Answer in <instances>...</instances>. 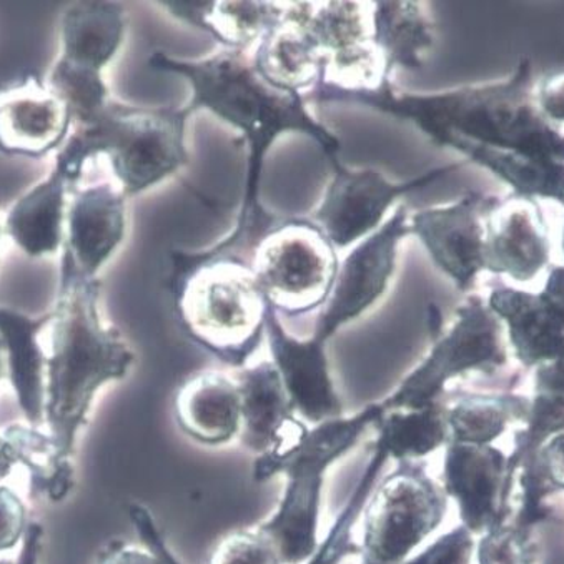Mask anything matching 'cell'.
<instances>
[{
  "label": "cell",
  "mask_w": 564,
  "mask_h": 564,
  "mask_svg": "<svg viewBox=\"0 0 564 564\" xmlns=\"http://www.w3.org/2000/svg\"><path fill=\"white\" fill-rule=\"evenodd\" d=\"M150 67L187 78L192 87L188 116L207 110L237 129L249 147L246 195L237 225L212 252L250 259L259 238L275 218L260 204V182L267 153L279 137L302 133L322 149L328 160H337L340 140L310 113L300 94L275 89L260 77L247 52L220 51L202 61H177L156 52Z\"/></svg>",
  "instance_id": "1"
},
{
  "label": "cell",
  "mask_w": 564,
  "mask_h": 564,
  "mask_svg": "<svg viewBox=\"0 0 564 564\" xmlns=\"http://www.w3.org/2000/svg\"><path fill=\"white\" fill-rule=\"evenodd\" d=\"M531 74L530 58H521L505 80L456 87L445 93H398L391 80L378 89L358 93L319 83L303 99L308 106L347 104L406 120L415 123L436 145L459 153L469 147H485L564 162V133L538 109Z\"/></svg>",
  "instance_id": "2"
},
{
  "label": "cell",
  "mask_w": 564,
  "mask_h": 564,
  "mask_svg": "<svg viewBox=\"0 0 564 564\" xmlns=\"http://www.w3.org/2000/svg\"><path fill=\"white\" fill-rule=\"evenodd\" d=\"M45 351L44 425L62 468L75 471V443L89 422L97 393L129 375L135 355L104 322L99 279H87L62 252L58 289Z\"/></svg>",
  "instance_id": "3"
},
{
  "label": "cell",
  "mask_w": 564,
  "mask_h": 564,
  "mask_svg": "<svg viewBox=\"0 0 564 564\" xmlns=\"http://www.w3.org/2000/svg\"><path fill=\"white\" fill-rule=\"evenodd\" d=\"M387 410L371 403L351 416L330 420L308 429L299 419L283 430L272 448L253 462V479L265 482L283 475L286 487L275 513L259 530L272 540L282 564L306 563L318 550L319 510L325 475L347 455Z\"/></svg>",
  "instance_id": "4"
},
{
  "label": "cell",
  "mask_w": 564,
  "mask_h": 564,
  "mask_svg": "<svg viewBox=\"0 0 564 564\" xmlns=\"http://www.w3.org/2000/svg\"><path fill=\"white\" fill-rule=\"evenodd\" d=\"M169 290L185 335L221 364L246 367L270 312L250 259L210 249L174 252Z\"/></svg>",
  "instance_id": "5"
},
{
  "label": "cell",
  "mask_w": 564,
  "mask_h": 564,
  "mask_svg": "<svg viewBox=\"0 0 564 564\" xmlns=\"http://www.w3.org/2000/svg\"><path fill=\"white\" fill-rule=\"evenodd\" d=\"M184 107H133L110 99L87 126L75 127L90 159L109 160L113 177L127 197L143 194L188 165Z\"/></svg>",
  "instance_id": "6"
},
{
  "label": "cell",
  "mask_w": 564,
  "mask_h": 564,
  "mask_svg": "<svg viewBox=\"0 0 564 564\" xmlns=\"http://www.w3.org/2000/svg\"><path fill=\"white\" fill-rule=\"evenodd\" d=\"M263 296L276 315L295 318L322 310L337 282V247L312 218H283L250 253Z\"/></svg>",
  "instance_id": "7"
},
{
  "label": "cell",
  "mask_w": 564,
  "mask_h": 564,
  "mask_svg": "<svg viewBox=\"0 0 564 564\" xmlns=\"http://www.w3.org/2000/svg\"><path fill=\"white\" fill-rule=\"evenodd\" d=\"M126 25V11L116 2H75L62 14L61 54L47 86L67 106L74 127L87 126L110 102L104 70L122 47Z\"/></svg>",
  "instance_id": "8"
},
{
  "label": "cell",
  "mask_w": 564,
  "mask_h": 564,
  "mask_svg": "<svg viewBox=\"0 0 564 564\" xmlns=\"http://www.w3.org/2000/svg\"><path fill=\"white\" fill-rule=\"evenodd\" d=\"M507 358L500 318L491 312L487 300L468 296L425 360L403 378L381 405L387 412L425 409L438 403L448 381L471 371H495L507 364Z\"/></svg>",
  "instance_id": "9"
},
{
  "label": "cell",
  "mask_w": 564,
  "mask_h": 564,
  "mask_svg": "<svg viewBox=\"0 0 564 564\" xmlns=\"http://www.w3.org/2000/svg\"><path fill=\"white\" fill-rule=\"evenodd\" d=\"M446 495L420 459H403L365 508L361 564H403L445 520Z\"/></svg>",
  "instance_id": "10"
},
{
  "label": "cell",
  "mask_w": 564,
  "mask_h": 564,
  "mask_svg": "<svg viewBox=\"0 0 564 564\" xmlns=\"http://www.w3.org/2000/svg\"><path fill=\"white\" fill-rule=\"evenodd\" d=\"M410 230V214L400 205L378 230L357 243L345 257L337 282L316 322L312 340L327 347L345 325L373 308L390 289L397 270L400 243Z\"/></svg>",
  "instance_id": "11"
},
{
  "label": "cell",
  "mask_w": 564,
  "mask_h": 564,
  "mask_svg": "<svg viewBox=\"0 0 564 564\" xmlns=\"http://www.w3.org/2000/svg\"><path fill=\"white\" fill-rule=\"evenodd\" d=\"M330 164L334 177L324 198L313 212L312 220L325 231L337 250H340L357 246L378 230L383 225L387 212L398 198L435 184L440 178L458 171L465 162L433 169L422 177L401 184L388 181L373 169L354 171L341 165L338 159L332 160Z\"/></svg>",
  "instance_id": "12"
},
{
  "label": "cell",
  "mask_w": 564,
  "mask_h": 564,
  "mask_svg": "<svg viewBox=\"0 0 564 564\" xmlns=\"http://www.w3.org/2000/svg\"><path fill=\"white\" fill-rule=\"evenodd\" d=\"M89 160L83 140L72 132L47 177L12 205L4 230L22 253L42 259L62 252L68 205Z\"/></svg>",
  "instance_id": "13"
},
{
  "label": "cell",
  "mask_w": 564,
  "mask_h": 564,
  "mask_svg": "<svg viewBox=\"0 0 564 564\" xmlns=\"http://www.w3.org/2000/svg\"><path fill=\"white\" fill-rule=\"evenodd\" d=\"M497 197L468 192L455 204L425 208L410 215V230L436 267L459 292L473 289L487 272V218Z\"/></svg>",
  "instance_id": "14"
},
{
  "label": "cell",
  "mask_w": 564,
  "mask_h": 564,
  "mask_svg": "<svg viewBox=\"0 0 564 564\" xmlns=\"http://www.w3.org/2000/svg\"><path fill=\"white\" fill-rule=\"evenodd\" d=\"M518 456L508 458L494 445H446L443 462L445 495L458 503L463 527L473 534L487 533L505 524L514 469L520 463Z\"/></svg>",
  "instance_id": "15"
},
{
  "label": "cell",
  "mask_w": 564,
  "mask_h": 564,
  "mask_svg": "<svg viewBox=\"0 0 564 564\" xmlns=\"http://www.w3.org/2000/svg\"><path fill=\"white\" fill-rule=\"evenodd\" d=\"M74 130L67 106L34 74L0 84V152L21 159L57 153Z\"/></svg>",
  "instance_id": "16"
},
{
  "label": "cell",
  "mask_w": 564,
  "mask_h": 564,
  "mask_svg": "<svg viewBox=\"0 0 564 564\" xmlns=\"http://www.w3.org/2000/svg\"><path fill=\"white\" fill-rule=\"evenodd\" d=\"M265 337L293 412L313 425L341 419L344 405L332 380L327 347L312 338L292 337L272 308L267 316Z\"/></svg>",
  "instance_id": "17"
},
{
  "label": "cell",
  "mask_w": 564,
  "mask_h": 564,
  "mask_svg": "<svg viewBox=\"0 0 564 564\" xmlns=\"http://www.w3.org/2000/svg\"><path fill=\"white\" fill-rule=\"evenodd\" d=\"M127 195L109 182L75 191L68 205L65 241L75 269L97 279L127 234Z\"/></svg>",
  "instance_id": "18"
},
{
  "label": "cell",
  "mask_w": 564,
  "mask_h": 564,
  "mask_svg": "<svg viewBox=\"0 0 564 564\" xmlns=\"http://www.w3.org/2000/svg\"><path fill=\"white\" fill-rule=\"evenodd\" d=\"M485 227L487 272L528 283L546 269L550 235L536 202L520 197L497 200L485 218Z\"/></svg>",
  "instance_id": "19"
},
{
  "label": "cell",
  "mask_w": 564,
  "mask_h": 564,
  "mask_svg": "<svg viewBox=\"0 0 564 564\" xmlns=\"http://www.w3.org/2000/svg\"><path fill=\"white\" fill-rule=\"evenodd\" d=\"M253 67L270 86L305 96L325 74V58L318 42L306 28L296 2L286 4L285 14L257 44Z\"/></svg>",
  "instance_id": "20"
},
{
  "label": "cell",
  "mask_w": 564,
  "mask_h": 564,
  "mask_svg": "<svg viewBox=\"0 0 564 564\" xmlns=\"http://www.w3.org/2000/svg\"><path fill=\"white\" fill-rule=\"evenodd\" d=\"M51 319L52 312L31 316L0 306V350L4 354L6 371L25 422L35 429L44 425L47 360L39 338Z\"/></svg>",
  "instance_id": "21"
},
{
  "label": "cell",
  "mask_w": 564,
  "mask_h": 564,
  "mask_svg": "<svg viewBox=\"0 0 564 564\" xmlns=\"http://www.w3.org/2000/svg\"><path fill=\"white\" fill-rule=\"evenodd\" d=\"M175 419L182 432L202 445L230 442L241 426L237 380L220 371H202L188 378L175 400Z\"/></svg>",
  "instance_id": "22"
},
{
  "label": "cell",
  "mask_w": 564,
  "mask_h": 564,
  "mask_svg": "<svg viewBox=\"0 0 564 564\" xmlns=\"http://www.w3.org/2000/svg\"><path fill=\"white\" fill-rule=\"evenodd\" d=\"M178 21L210 34L224 51L247 52L279 24L286 4L276 2H159Z\"/></svg>",
  "instance_id": "23"
},
{
  "label": "cell",
  "mask_w": 564,
  "mask_h": 564,
  "mask_svg": "<svg viewBox=\"0 0 564 564\" xmlns=\"http://www.w3.org/2000/svg\"><path fill=\"white\" fill-rule=\"evenodd\" d=\"M500 318L514 355L527 367L564 357V328L536 293L498 289L487 300Z\"/></svg>",
  "instance_id": "24"
},
{
  "label": "cell",
  "mask_w": 564,
  "mask_h": 564,
  "mask_svg": "<svg viewBox=\"0 0 564 564\" xmlns=\"http://www.w3.org/2000/svg\"><path fill=\"white\" fill-rule=\"evenodd\" d=\"M235 380L241 400V445L263 455L295 416L285 384L273 361L243 368Z\"/></svg>",
  "instance_id": "25"
},
{
  "label": "cell",
  "mask_w": 564,
  "mask_h": 564,
  "mask_svg": "<svg viewBox=\"0 0 564 564\" xmlns=\"http://www.w3.org/2000/svg\"><path fill=\"white\" fill-rule=\"evenodd\" d=\"M373 39L388 70L422 67L435 44V29L419 2H373Z\"/></svg>",
  "instance_id": "26"
},
{
  "label": "cell",
  "mask_w": 564,
  "mask_h": 564,
  "mask_svg": "<svg viewBox=\"0 0 564 564\" xmlns=\"http://www.w3.org/2000/svg\"><path fill=\"white\" fill-rule=\"evenodd\" d=\"M468 162L487 169L513 188L517 197L550 198L564 205V162L533 159L505 150L469 147L463 150Z\"/></svg>",
  "instance_id": "27"
},
{
  "label": "cell",
  "mask_w": 564,
  "mask_h": 564,
  "mask_svg": "<svg viewBox=\"0 0 564 564\" xmlns=\"http://www.w3.org/2000/svg\"><path fill=\"white\" fill-rule=\"evenodd\" d=\"M375 429L378 442L397 462L425 458L449 443L446 409L440 401L425 409L384 412Z\"/></svg>",
  "instance_id": "28"
},
{
  "label": "cell",
  "mask_w": 564,
  "mask_h": 564,
  "mask_svg": "<svg viewBox=\"0 0 564 564\" xmlns=\"http://www.w3.org/2000/svg\"><path fill=\"white\" fill-rule=\"evenodd\" d=\"M530 403L520 398L482 397L469 394L459 398L446 409L449 443L462 445H494L507 433L511 422L528 416Z\"/></svg>",
  "instance_id": "29"
},
{
  "label": "cell",
  "mask_w": 564,
  "mask_h": 564,
  "mask_svg": "<svg viewBox=\"0 0 564 564\" xmlns=\"http://www.w3.org/2000/svg\"><path fill=\"white\" fill-rule=\"evenodd\" d=\"M207 564H282L279 550L259 528L231 531L221 538Z\"/></svg>",
  "instance_id": "30"
},
{
  "label": "cell",
  "mask_w": 564,
  "mask_h": 564,
  "mask_svg": "<svg viewBox=\"0 0 564 564\" xmlns=\"http://www.w3.org/2000/svg\"><path fill=\"white\" fill-rule=\"evenodd\" d=\"M476 556L478 564H534V547L527 528L501 524L482 533Z\"/></svg>",
  "instance_id": "31"
},
{
  "label": "cell",
  "mask_w": 564,
  "mask_h": 564,
  "mask_svg": "<svg viewBox=\"0 0 564 564\" xmlns=\"http://www.w3.org/2000/svg\"><path fill=\"white\" fill-rule=\"evenodd\" d=\"M475 553V538L471 531L462 524L436 538L422 553L403 564H471Z\"/></svg>",
  "instance_id": "32"
},
{
  "label": "cell",
  "mask_w": 564,
  "mask_h": 564,
  "mask_svg": "<svg viewBox=\"0 0 564 564\" xmlns=\"http://www.w3.org/2000/svg\"><path fill=\"white\" fill-rule=\"evenodd\" d=\"M29 524L22 498L12 488L0 485V554L22 544Z\"/></svg>",
  "instance_id": "33"
},
{
  "label": "cell",
  "mask_w": 564,
  "mask_h": 564,
  "mask_svg": "<svg viewBox=\"0 0 564 564\" xmlns=\"http://www.w3.org/2000/svg\"><path fill=\"white\" fill-rule=\"evenodd\" d=\"M129 517L137 534H139L140 541L145 544L147 550L156 554L160 560L164 561V564H182L177 556L169 550L164 534H162L159 524L153 520V514L145 507H142V505H130Z\"/></svg>",
  "instance_id": "34"
},
{
  "label": "cell",
  "mask_w": 564,
  "mask_h": 564,
  "mask_svg": "<svg viewBox=\"0 0 564 564\" xmlns=\"http://www.w3.org/2000/svg\"><path fill=\"white\" fill-rule=\"evenodd\" d=\"M534 100L544 119L564 123V72L546 75L534 89Z\"/></svg>",
  "instance_id": "35"
},
{
  "label": "cell",
  "mask_w": 564,
  "mask_h": 564,
  "mask_svg": "<svg viewBox=\"0 0 564 564\" xmlns=\"http://www.w3.org/2000/svg\"><path fill=\"white\" fill-rule=\"evenodd\" d=\"M538 466L550 485L557 490H564V430L553 433L541 443Z\"/></svg>",
  "instance_id": "36"
},
{
  "label": "cell",
  "mask_w": 564,
  "mask_h": 564,
  "mask_svg": "<svg viewBox=\"0 0 564 564\" xmlns=\"http://www.w3.org/2000/svg\"><path fill=\"white\" fill-rule=\"evenodd\" d=\"M97 564H164L145 546L139 547L126 541H113L100 553Z\"/></svg>",
  "instance_id": "37"
},
{
  "label": "cell",
  "mask_w": 564,
  "mask_h": 564,
  "mask_svg": "<svg viewBox=\"0 0 564 564\" xmlns=\"http://www.w3.org/2000/svg\"><path fill=\"white\" fill-rule=\"evenodd\" d=\"M538 295L564 328V267L550 270L543 290Z\"/></svg>",
  "instance_id": "38"
},
{
  "label": "cell",
  "mask_w": 564,
  "mask_h": 564,
  "mask_svg": "<svg viewBox=\"0 0 564 564\" xmlns=\"http://www.w3.org/2000/svg\"><path fill=\"white\" fill-rule=\"evenodd\" d=\"M42 538H44V528L41 523L32 521L29 524L24 541H22L21 553H19L14 564L41 563Z\"/></svg>",
  "instance_id": "39"
},
{
  "label": "cell",
  "mask_w": 564,
  "mask_h": 564,
  "mask_svg": "<svg viewBox=\"0 0 564 564\" xmlns=\"http://www.w3.org/2000/svg\"><path fill=\"white\" fill-rule=\"evenodd\" d=\"M21 463L18 448L14 443L2 433L0 435V485H4L6 479L12 475L15 465Z\"/></svg>",
  "instance_id": "40"
},
{
  "label": "cell",
  "mask_w": 564,
  "mask_h": 564,
  "mask_svg": "<svg viewBox=\"0 0 564 564\" xmlns=\"http://www.w3.org/2000/svg\"><path fill=\"white\" fill-rule=\"evenodd\" d=\"M4 377H8V371H6L4 354L0 350V380Z\"/></svg>",
  "instance_id": "41"
},
{
  "label": "cell",
  "mask_w": 564,
  "mask_h": 564,
  "mask_svg": "<svg viewBox=\"0 0 564 564\" xmlns=\"http://www.w3.org/2000/svg\"><path fill=\"white\" fill-rule=\"evenodd\" d=\"M561 250H563V253H564V225H563V237H561Z\"/></svg>",
  "instance_id": "42"
},
{
  "label": "cell",
  "mask_w": 564,
  "mask_h": 564,
  "mask_svg": "<svg viewBox=\"0 0 564 564\" xmlns=\"http://www.w3.org/2000/svg\"><path fill=\"white\" fill-rule=\"evenodd\" d=\"M0 237H2V225H0Z\"/></svg>",
  "instance_id": "43"
},
{
  "label": "cell",
  "mask_w": 564,
  "mask_h": 564,
  "mask_svg": "<svg viewBox=\"0 0 564 564\" xmlns=\"http://www.w3.org/2000/svg\"><path fill=\"white\" fill-rule=\"evenodd\" d=\"M0 564H8V563H0Z\"/></svg>",
  "instance_id": "44"
}]
</instances>
